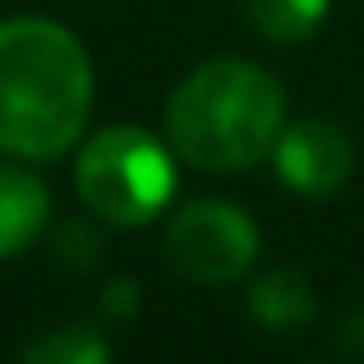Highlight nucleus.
Masks as SVG:
<instances>
[{
  "label": "nucleus",
  "instance_id": "nucleus-5",
  "mask_svg": "<svg viewBox=\"0 0 364 364\" xmlns=\"http://www.w3.org/2000/svg\"><path fill=\"white\" fill-rule=\"evenodd\" d=\"M272 161H277V176H282L286 189L309 194V198H328L350 180L355 148H350L346 129H337V124L300 120V124H286L277 134Z\"/></svg>",
  "mask_w": 364,
  "mask_h": 364
},
{
  "label": "nucleus",
  "instance_id": "nucleus-9",
  "mask_svg": "<svg viewBox=\"0 0 364 364\" xmlns=\"http://www.w3.org/2000/svg\"><path fill=\"white\" fill-rule=\"evenodd\" d=\"M245 14L272 42H304L328 18V0H245Z\"/></svg>",
  "mask_w": 364,
  "mask_h": 364
},
{
  "label": "nucleus",
  "instance_id": "nucleus-6",
  "mask_svg": "<svg viewBox=\"0 0 364 364\" xmlns=\"http://www.w3.org/2000/svg\"><path fill=\"white\" fill-rule=\"evenodd\" d=\"M46 213H51V194L42 180L23 166L0 161V258L23 254L42 235Z\"/></svg>",
  "mask_w": 364,
  "mask_h": 364
},
{
  "label": "nucleus",
  "instance_id": "nucleus-1",
  "mask_svg": "<svg viewBox=\"0 0 364 364\" xmlns=\"http://www.w3.org/2000/svg\"><path fill=\"white\" fill-rule=\"evenodd\" d=\"M92 111V65L55 18L0 23V152L51 161L79 143Z\"/></svg>",
  "mask_w": 364,
  "mask_h": 364
},
{
  "label": "nucleus",
  "instance_id": "nucleus-2",
  "mask_svg": "<svg viewBox=\"0 0 364 364\" xmlns=\"http://www.w3.org/2000/svg\"><path fill=\"white\" fill-rule=\"evenodd\" d=\"M286 129V92L263 65L226 55L176 83L166 102V139L180 161L226 176L272 152Z\"/></svg>",
  "mask_w": 364,
  "mask_h": 364
},
{
  "label": "nucleus",
  "instance_id": "nucleus-10",
  "mask_svg": "<svg viewBox=\"0 0 364 364\" xmlns=\"http://www.w3.org/2000/svg\"><path fill=\"white\" fill-rule=\"evenodd\" d=\"M102 314H107L111 323H129L134 314H139V282H134V277L107 282V291H102Z\"/></svg>",
  "mask_w": 364,
  "mask_h": 364
},
{
  "label": "nucleus",
  "instance_id": "nucleus-8",
  "mask_svg": "<svg viewBox=\"0 0 364 364\" xmlns=\"http://www.w3.org/2000/svg\"><path fill=\"white\" fill-rule=\"evenodd\" d=\"M18 364H111V346L107 332L92 323H65V328L37 337Z\"/></svg>",
  "mask_w": 364,
  "mask_h": 364
},
{
  "label": "nucleus",
  "instance_id": "nucleus-3",
  "mask_svg": "<svg viewBox=\"0 0 364 364\" xmlns=\"http://www.w3.org/2000/svg\"><path fill=\"white\" fill-rule=\"evenodd\" d=\"M74 189L88 213L116 226H143L176 194V161L139 124L92 134L74 161Z\"/></svg>",
  "mask_w": 364,
  "mask_h": 364
},
{
  "label": "nucleus",
  "instance_id": "nucleus-7",
  "mask_svg": "<svg viewBox=\"0 0 364 364\" xmlns=\"http://www.w3.org/2000/svg\"><path fill=\"white\" fill-rule=\"evenodd\" d=\"M249 314L254 323H263L267 332H291L304 328L314 318V291L304 282V272L295 267H272L249 286Z\"/></svg>",
  "mask_w": 364,
  "mask_h": 364
},
{
  "label": "nucleus",
  "instance_id": "nucleus-4",
  "mask_svg": "<svg viewBox=\"0 0 364 364\" xmlns=\"http://www.w3.org/2000/svg\"><path fill=\"white\" fill-rule=\"evenodd\" d=\"M166 258L198 286L240 282L258 258V226L245 208L222 198H194L166 226Z\"/></svg>",
  "mask_w": 364,
  "mask_h": 364
}]
</instances>
